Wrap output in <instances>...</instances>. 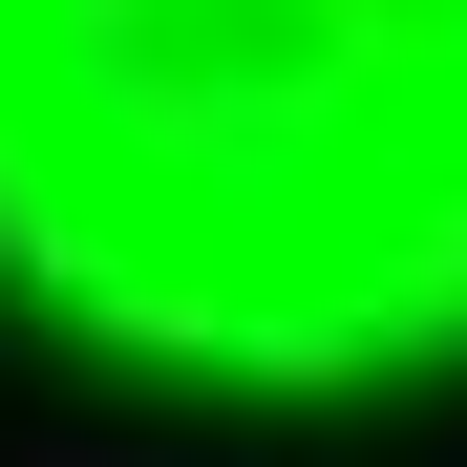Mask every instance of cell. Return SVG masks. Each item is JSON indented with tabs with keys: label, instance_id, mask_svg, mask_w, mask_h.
<instances>
[{
	"label": "cell",
	"instance_id": "obj_1",
	"mask_svg": "<svg viewBox=\"0 0 467 467\" xmlns=\"http://www.w3.org/2000/svg\"><path fill=\"white\" fill-rule=\"evenodd\" d=\"M0 276L255 382L467 361V0H0Z\"/></svg>",
	"mask_w": 467,
	"mask_h": 467
}]
</instances>
